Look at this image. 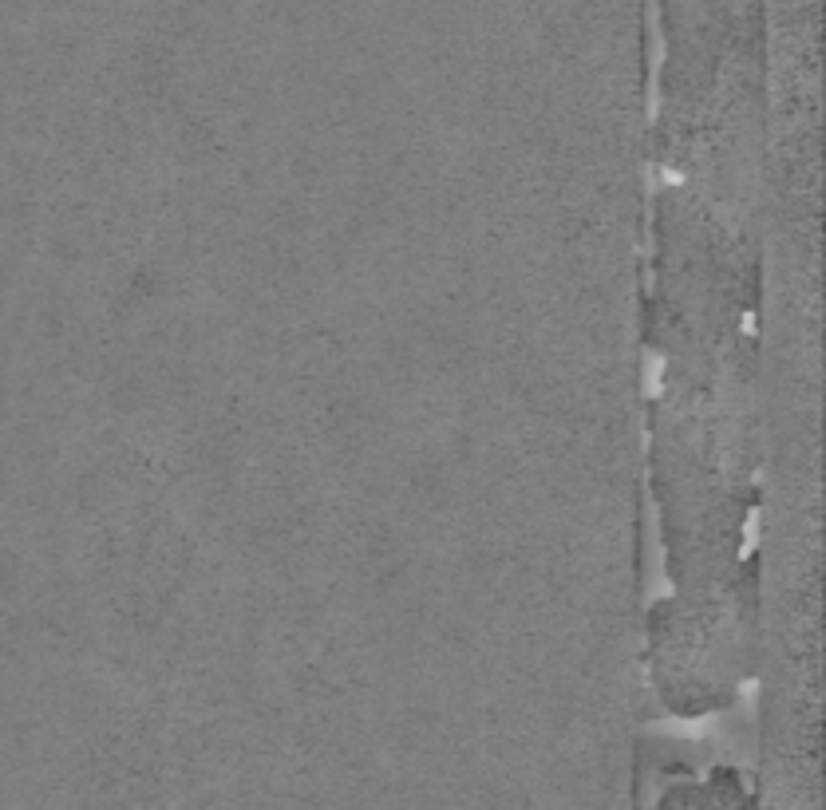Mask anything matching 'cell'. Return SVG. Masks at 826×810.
Returning a JSON list of instances; mask_svg holds the SVG:
<instances>
[{"label":"cell","mask_w":826,"mask_h":810,"mask_svg":"<svg viewBox=\"0 0 826 810\" xmlns=\"http://www.w3.org/2000/svg\"><path fill=\"white\" fill-rule=\"evenodd\" d=\"M664 731H676V736H704L712 720H669V724H660Z\"/></svg>","instance_id":"1"},{"label":"cell","mask_w":826,"mask_h":810,"mask_svg":"<svg viewBox=\"0 0 826 810\" xmlns=\"http://www.w3.org/2000/svg\"><path fill=\"white\" fill-rule=\"evenodd\" d=\"M660 376H664V360L648 356V368H644V392H648V395L660 392Z\"/></svg>","instance_id":"2"},{"label":"cell","mask_w":826,"mask_h":810,"mask_svg":"<svg viewBox=\"0 0 826 810\" xmlns=\"http://www.w3.org/2000/svg\"><path fill=\"white\" fill-rule=\"evenodd\" d=\"M664 182H669V186H680L684 178H680V170H664Z\"/></svg>","instance_id":"3"}]
</instances>
